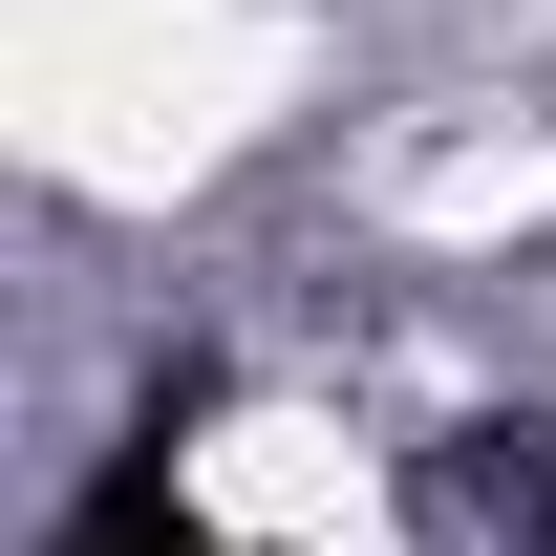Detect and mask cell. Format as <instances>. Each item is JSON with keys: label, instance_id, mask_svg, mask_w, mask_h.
Returning a JSON list of instances; mask_svg holds the SVG:
<instances>
[{"label": "cell", "instance_id": "cell-1", "mask_svg": "<svg viewBox=\"0 0 556 556\" xmlns=\"http://www.w3.org/2000/svg\"><path fill=\"white\" fill-rule=\"evenodd\" d=\"M300 108L278 0H0V129L65 193H193Z\"/></svg>", "mask_w": 556, "mask_h": 556}, {"label": "cell", "instance_id": "cell-2", "mask_svg": "<svg viewBox=\"0 0 556 556\" xmlns=\"http://www.w3.org/2000/svg\"><path fill=\"white\" fill-rule=\"evenodd\" d=\"M172 514H193L214 556H364L386 492H364V450H343L321 407H236V428L172 450Z\"/></svg>", "mask_w": 556, "mask_h": 556}, {"label": "cell", "instance_id": "cell-3", "mask_svg": "<svg viewBox=\"0 0 556 556\" xmlns=\"http://www.w3.org/2000/svg\"><path fill=\"white\" fill-rule=\"evenodd\" d=\"M535 193H556V150H535V129H471V150H407V214H428V236H514Z\"/></svg>", "mask_w": 556, "mask_h": 556}]
</instances>
